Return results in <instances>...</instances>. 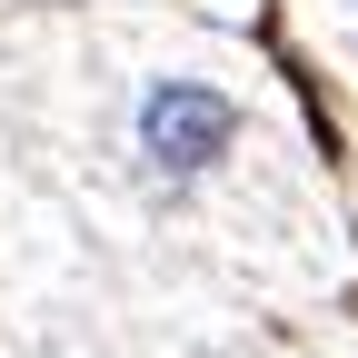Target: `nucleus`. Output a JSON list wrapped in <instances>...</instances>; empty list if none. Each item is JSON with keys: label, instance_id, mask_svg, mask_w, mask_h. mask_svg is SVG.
Masks as SVG:
<instances>
[{"label": "nucleus", "instance_id": "1", "mask_svg": "<svg viewBox=\"0 0 358 358\" xmlns=\"http://www.w3.org/2000/svg\"><path fill=\"white\" fill-rule=\"evenodd\" d=\"M129 140H140V169L159 189H189L239 150V100L219 80H150L129 110Z\"/></svg>", "mask_w": 358, "mask_h": 358}, {"label": "nucleus", "instance_id": "2", "mask_svg": "<svg viewBox=\"0 0 358 358\" xmlns=\"http://www.w3.org/2000/svg\"><path fill=\"white\" fill-rule=\"evenodd\" d=\"M348 20H358V0H348Z\"/></svg>", "mask_w": 358, "mask_h": 358}]
</instances>
